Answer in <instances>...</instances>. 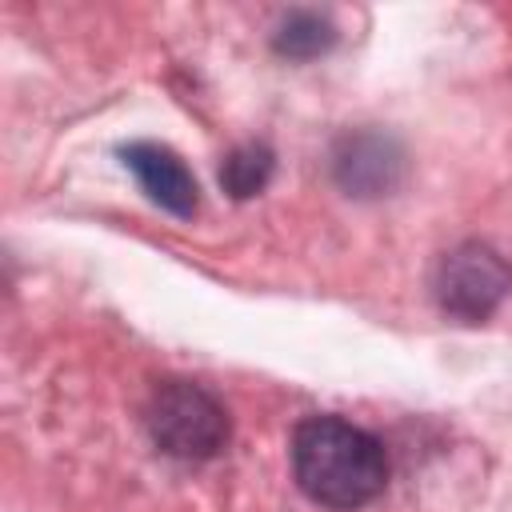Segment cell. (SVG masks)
I'll list each match as a JSON object with an SVG mask.
<instances>
[{
  "label": "cell",
  "mask_w": 512,
  "mask_h": 512,
  "mask_svg": "<svg viewBox=\"0 0 512 512\" xmlns=\"http://www.w3.org/2000/svg\"><path fill=\"white\" fill-rule=\"evenodd\" d=\"M432 288H436V304L452 320L480 324L512 292V268L492 244L468 240V244L444 252V260L436 264Z\"/></svg>",
  "instance_id": "obj_3"
},
{
  "label": "cell",
  "mask_w": 512,
  "mask_h": 512,
  "mask_svg": "<svg viewBox=\"0 0 512 512\" xmlns=\"http://www.w3.org/2000/svg\"><path fill=\"white\" fill-rule=\"evenodd\" d=\"M144 428L164 456L212 460L228 444V412L216 396L188 380H164L144 404Z\"/></svg>",
  "instance_id": "obj_2"
},
{
  "label": "cell",
  "mask_w": 512,
  "mask_h": 512,
  "mask_svg": "<svg viewBox=\"0 0 512 512\" xmlns=\"http://www.w3.org/2000/svg\"><path fill=\"white\" fill-rule=\"evenodd\" d=\"M332 44H336V28L320 12H292L272 32V48L288 60H312V56L328 52Z\"/></svg>",
  "instance_id": "obj_6"
},
{
  "label": "cell",
  "mask_w": 512,
  "mask_h": 512,
  "mask_svg": "<svg viewBox=\"0 0 512 512\" xmlns=\"http://www.w3.org/2000/svg\"><path fill=\"white\" fill-rule=\"evenodd\" d=\"M332 172L348 196H388L404 176V152L392 136L348 132L332 152Z\"/></svg>",
  "instance_id": "obj_4"
},
{
  "label": "cell",
  "mask_w": 512,
  "mask_h": 512,
  "mask_svg": "<svg viewBox=\"0 0 512 512\" xmlns=\"http://www.w3.org/2000/svg\"><path fill=\"white\" fill-rule=\"evenodd\" d=\"M120 156H124L128 172L140 180V188L148 192L152 204H160L164 212H172L180 220L196 216V208H200V184H196V176L188 172V164L168 144L136 140V144H124Z\"/></svg>",
  "instance_id": "obj_5"
},
{
  "label": "cell",
  "mask_w": 512,
  "mask_h": 512,
  "mask_svg": "<svg viewBox=\"0 0 512 512\" xmlns=\"http://www.w3.org/2000/svg\"><path fill=\"white\" fill-rule=\"evenodd\" d=\"M272 176V152L264 144H244L236 152H228L224 168H220V184L224 192H232L236 200L256 196Z\"/></svg>",
  "instance_id": "obj_7"
},
{
  "label": "cell",
  "mask_w": 512,
  "mask_h": 512,
  "mask_svg": "<svg viewBox=\"0 0 512 512\" xmlns=\"http://www.w3.org/2000/svg\"><path fill=\"white\" fill-rule=\"evenodd\" d=\"M292 472L308 500L332 512L372 504L388 480L380 440L340 416H308L292 432Z\"/></svg>",
  "instance_id": "obj_1"
}]
</instances>
